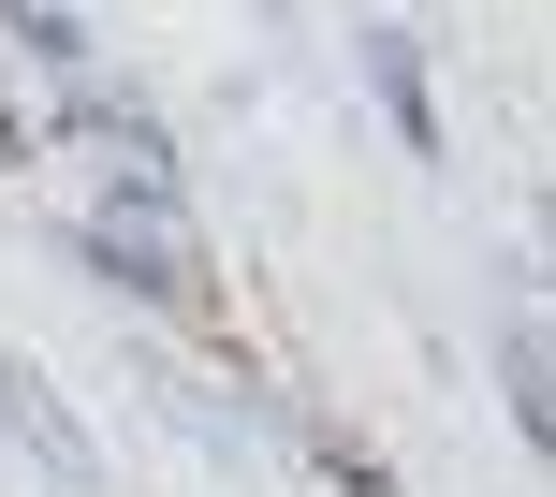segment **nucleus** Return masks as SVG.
I'll use <instances>...</instances> for the list:
<instances>
[{"instance_id": "f257e3e1", "label": "nucleus", "mask_w": 556, "mask_h": 497, "mask_svg": "<svg viewBox=\"0 0 556 497\" xmlns=\"http://www.w3.org/2000/svg\"><path fill=\"white\" fill-rule=\"evenodd\" d=\"M74 248L103 278H132V293H162V307H205L220 278H205V234L176 220V191H117L103 220H74Z\"/></svg>"}, {"instance_id": "f03ea898", "label": "nucleus", "mask_w": 556, "mask_h": 497, "mask_svg": "<svg viewBox=\"0 0 556 497\" xmlns=\"http://www.w3.org/2000/svg\"><path fill=\"white\" fill-rule=\"evenodd\" d=\"M0 424H15V439H29V454H45V469H59V483H74V497H88V483H103V454H88V424H74V410H59V395H45V381H29V366H15V352H0Z\"/></svg>"}, {"instance_id": "7ed1b4c3", "label": "nucleus", "mask_w": 556, "mask_h": 497, "mask_svg": "<svg viewBox=\"0 0 556 497\" xmlns=\"http://www.w3.org/2000/svg\"><path fill=\"white\" fill-rule=\"evenodd\" d=\"M0 29H15V44H29V59H45V74H59V88H74V74H88V29H74V15H59V0H0Z\"/></svg>"}]
</instances>
